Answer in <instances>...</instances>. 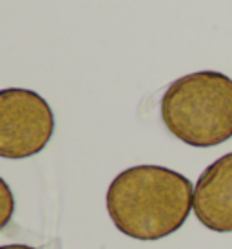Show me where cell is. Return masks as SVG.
Instances as JSON below:
<instances>
[{"mask_svg": "<svg viewBox=\"0 0 232 249\" xmlns=\"http://www.w3.org/2000/svg\"><path fill=\"white\" fill-rule=\"evenodd\" d=\"M165 127L192 147H212L232 139V80L218 71L180 76L160 102Z\"/></svg>", "mask_w": 232, "mask_h": 249, "instance_id": "2", "label": "cell"}, {"mask_svg": "<svg viewBox=\"0 0 232 249\" xmlns=\"http://www.w3.org/2000/svg\"><path fill=\"white\" fill-rule=\"evenodd\" d=\"M192 209L207 229L232 233V153L219 157L199 175Z\"/></svg>", "mask_w": 232, "mask_h": 249, "instance_id": "4", "label": "cell"}, {"mask_svg": "<svg viewBox=\"0 0 232 249\" xmlns=\"http://www.w3.org/2000/svg\"><path fill=\"white\" fill-rule=\"evenodd\" d=\"M55 115L38 93L24 88L0 89V157L29 159L49 144Z\"/></svg>", "mask_w": 232, "mask_h": 249, "instance_id": "3", "label": "cell"}, {"mask_svg": "<svg viewBox=\"0 0 232 249\" xmlns=\"http://www.w3.org/2000/svg\"><path fill=\"white\" fill-rule=\"evenodd\" d=\"M194 187L164 166H134L116 175L105 196L116 229L136 240H160L176 233L192 211Z\"/></svg>", "mask_w": 232, "mask_h": 249, "instance_id": "1", "label": "cell"}, {"mask_svg": "<svg viewBox=\"0 0 232 249\" xmlns=\"http://www.w3.org/2000/svg\"><path fill=\"white\" fill-rule=\"evenodd\" d=\"M0 249H34L28 244H7V246H0Z\"/></svg>", "mask_w": 232, "mask_h": 249, "instance_id": "6", "label": "cell"}, {"mask_svg": "<svg viewBox=\"0 0 232 249\" xmlns=\"http://www.w3.org/2000/svg\"><path fill=\"white\" fill-rule=\"evenodd\" d=\"M15 213V196L11 187L0 177V229H4L11 222Z\"/></svg>", "mask_w": 232, "mask_h": 249, "instance_id": "5", "label": "cell"}]
</instances>
